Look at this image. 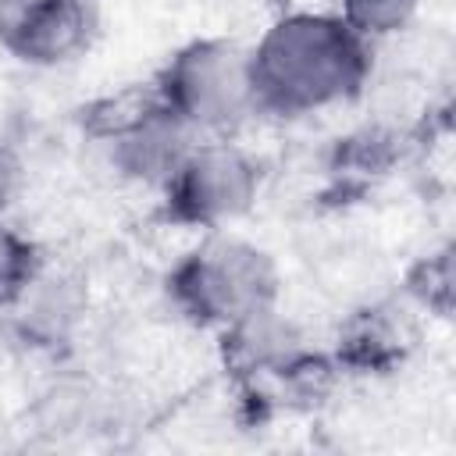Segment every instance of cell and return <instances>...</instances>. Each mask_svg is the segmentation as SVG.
<instances>
[{
  "label": "cell",
  "mask_w": 456,
  "mask_h": 456,
  "mask_svg": "<svg viewBox=\"0 0 456 456\" xmlns=\"http://www.w3.org/2000/svg\"><path fill=\"white\" fill-rule=\"evenodd\" d=\"M410 292H413L424 306H431V310H438V314H449V299H452V260H449V249L428 256V260L413 271Z\"/></svg>",
  "instance_id": "30bf717a"
},
{
  "label": "cell",
  "mask_w": 456,
  "mask_h": 456,
  "mask_svg": "<svg viewBox=\"0 0 456 456\" xmlns=\"http://www.w3.org/2000/svg\"><path fill=\"white\" fill-rule=\"evenodd\" d=\"M370 75V39L328 11H289L249 50L256 110L296 118L353 100Z\"/></svg>",
  "instance_id": "6da1fadb"
},
{
  "label": "cell",
  "mask_w": 456,
  "mask_h": 456,
  "mask_svg": "<svg viewBox=\"0 0 456 456\" xmlns=\"http://www.w3.org/2000/svg\"><path fill=\"white\" fill-rule=\"evenodd\" d=\"M18 182H21V164H18L14 150L7 142H0V214L11 207V200L18 192Z\"/></svg>",
  "instance_id": "8fae6325"
},
{
  "label": "cell",
  "mask_w": 456,
  "mask_h": 456,
  "mask_svg": "<svg viewBox=\"0 0 456 456\" xmlns=\"http://www.w3.org/2000/svg\"><path fill=\"white\" fill-rule=\"evenodd\" d=\"M410 346H413L410 321L395 306H370L346 324L338 338V367L360 374H385L406 360Z\"/></svg>",
  "instance_id": "52a82bcc"
},
{
  "label": "cell",
  "mask_w": 456,
  "mask_h": 456,
  "mask_svg": "<svg viewBox=\"0 0 456 456\" xmlns=\"http://www.w3.org/2000/svg\"><path fill=\"white\" fill-rule=\"evenodd\" d=\"M175 306L210 328H232L278 303V267L253 242L207 235L167 274Z\"/></svg>",
  "instance_id": "7a4b0ae2"
},
{
  "label": "cell",
  "mask_w": 456,
  "mask_h": 456,
  "mask_svg": "<svg viewBox=\"0 0 456 456\" xmlns=\"http://www.w3.org/2000/svg\"><path fill=\"white\" fill-rule=\"evenodd\" d=\"M93 32V0H0V46L21 64H68L89 46Z\"/></svg>",
  "instance_id": "5b68a950"
},
{
  "label": "cell",
  "mask_w": 456,
  "mask_h": 456,
  "mask_svg": "<svg viewBox=\"0 0 456 456\" xmlns=\"http://www.w3.org/2000/svg\"><path fill=\"white\" fill-rule=\"evenodd\" d=\"M192 135L196 132L185 128L157 96L153 107H146L139 118H132L125 128H118L103 142L110 146V157L125 175L164 185L167 175L182 164V157L196 146Z\"/></svg>",
  "instance_id": "8992f818"
},
{
  "label": "cell",
  "mask_w": 456,
  "mask_h": 456,
  "mask_svg": "<svg viewBox=\"0 0 456 456\" xmlns=\"http://www.w3.org/2000/svg\"><path fill=\"white\" fill-rule=\"evenodd\" d=\"M420 0H338V18H346L363 39L392 36L406 28L417 14Z\"/></svg>",
  "instance_id": "9c48e42d"
},
{
  "label": "cell",
  "mask_w": 456,
  "mask_h": 456,
  "mask_svg": "<svg viewBox=\"0 0 456 456\" xmlns=\"http://www.w3.org/2000/svg\"><path fill=\"white\" fill-rule=\"evenodd\" d=\"M160 103L192 132H232L253 103L249 50L232 39H192L153 78Z\"/></svg>",
  "instance_id": "3957f363"
},
{
  "label": "cell",
  "mask_w": 456,
  "mask_h": 456,
  "mask_svg": "<svg viewBox=\"0 0 456 456\" xmlns=\"http://www.w3.org/2000/svg\"><path fill=\"white\" fill-rule=\"evenodd\" d=\"M36 278H39L36 246L0 221V310L18 306V299L32 289Z\"/></svg>",
  "instance_id": "ba28073f"
},
{
  "label": "cell",
  "mask_w": 456,
  "mask_h": 456,
  "mask_svg": "<svg viewBox=\"0 0 456 456\" xmlns=\"http://www.w3.org/2000/svg\"><path fill=\"white\" fill-rule=\"evenodd\" d=\"M260 192L256 160L235 142H196L164 182V214L185 228H221L242 217Z\"/></svg>",
  "instance_id": "277c9868"
}]
</instances>
